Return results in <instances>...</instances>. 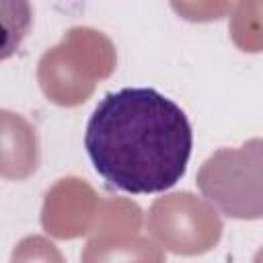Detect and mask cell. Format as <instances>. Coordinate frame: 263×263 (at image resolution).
I'll list each match as a JSON object with an SVG mask.
<instances>
[{"label": "cell", "mask_w": 263, "mask_h": 263, "mask_svg": "<svg viewBox=\"0 0 263 263\" xmlns=\"http://www.w3.org/2000/svg\"><path fill=\"white\" fill-rule=\"evenodd\" d=\"M84 148L95 171L125 193H160L187 171L193 132L185 111L148 86L107 92L95 107Z\"/></svg>", "instance_id": "obj_1"}, {"label": "cell", "mask_w": 263, "mask_h": 263, "mask_svg": "<svg viewBox=\"0 0 263 263\" xmlns=\"http://www.w3.org/2000/svg\"><path fill=\"white\" fill-rule=\"evenodd\" d=\"M203 197L224 216L253 220L263 216V140L214 152L197 173Z\"/></svg>", "instance_id": "obj_2"}]
</instances>
